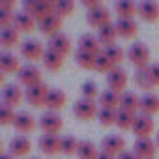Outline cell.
<instances>
[{"instance_id": "11", "label": "cell", "mask_w": 159, "mask_h": 159, "mask_svg": "<svg viewBox=\"0 0 159 159\" xmlns=\"http://www.w3.org/2000/svg\"><path fill=\"white\" fill-rule=\"evenodd\" d=\"M137 13L148 21V23H153L159 19V4L153 2V0H144V2H139L137 4Z\"/></svg>"}, {"instance_id": "8", "label": "cell", "mask_w": 159, "mask_h": 159, "mask_svg": "<svg viewBox=\"0 0 159 159\" xmlns=\"http://www.w3.org/2000/svg\"><path fill=\"white\" fill-rule=\"evenodd\" d=\"M62 125H64V122H62V118L56 114V112H45L41 118H39V127L43 129V133H47V135H56L60 129H62Z\"/></svg>"}, {"instance_id": "27", "label": "cell", "mask_w": 159, "mask_h": 159, "mask_svg": "<svg viewBox=\"0 0 159 159\" xmlns=\"http://www.w3.org/2000/svg\"><path fill=\"white\" fill-rule=\"evenodd\" d=\"M0 43H2V47L6 49H11L19 43V30L11 25L8 28H2L0 30Z\"/></svg>"}, {"instance_id": "28", "label": "cell", "mask_w": 159, "mask_h": 159, "mask_svg": "<svg viewBox=\"0 0 159 159\" xmlns=\"http://www.w3.org/2000/svg\"><path fill=\"white\" fill-rule=\"evenodd\" d=\"M99 153L101 152L98 150V146L92 140H81L79 142V152H77L79 159H98Z\"/></svg>"}, {"instance_id": "48", "label": "cell", "mask_w": 159, "mask_h": 159, "mask_svg": "<svg viewBox=\"0 0 159 159\" xmlns=\"http://www.w3.org/2000/svg\"><path fill=\"white\" fill-rule=\"evenodd\" d=\"M0 159H17V157H15V155H11V153H8V152H6V153H2V157H0Z\"/></svg>"}, {"instance_id": "32", "label": "cell", "mask_w": 159, "mask_h": 159, "mask_svg": "<svg viewBox=\"0 0 159 159\" xmlns=\"http://www.w3.org/2000/svg\"><path fill=\"white\" fill-rule=\"evenodd\" d=\"M139 107H140V98L135 96L133 92H124V94L120 96V109H124V111L135 114V111H137Z\"/></svg>"}, {"instance_id": "14", "label": "cell", "mask_w": 159, "mask_h": 159, "mask_svg": "<svg viewBox=\"0 0 159 159\" xmlns=\"http://www.w3.org/2000/svg\"><path fill=\"white\" fill-rule=\"evenodd\" d=\"M43 45L38 41V39H26L23 41L21 45V54L26 58V60H38V58H43Z\"/></svg>"}, {"instance_id": "43", "label": "cell", "mask_w": 159, "mask_h": 159, "mask_svg": "<svg viewBox=\"0 0 159 159\" xmlns=\"http://www.w3.org/2000/svg\"><path fill=\"white\" fill-rule=\"evenodd\" d=\"M148 73H150V77H152L153 86H159V62L150 64V66H148Z\"/></svg>"}, {"instance_id": "6", "label": "cell", "mask_w": 159, "mask_h": 159, "mask_svg": "<svg viewBox=\"0 0 159 159\" xmlns=\"http://www.w3.org/2000/svg\"><path fill=\"white\" fill-rule=\"evenodd\" d=\"M17 75H19V83L25 84L26 88H28V86L41 84V71H39L34 64H26V66H23L21 71H19Z\"/></svg>"}, {"instance_id": "17", "label": "cell", "mask_w": 159, "mask_h": 159, "mask_svg": "<svg viewBox=\"0 0 159 159\" xmlns=\"http://www.w3.org/2000/svg\"><path fill=\"white\" fill-rule=\"evenodd\" d=\"M86 21H88V25H90V26L101 28L103 25L111 23V11H109L107 8L99 6V8H96V10L88 11V15H86Z\"/></svg>"}, {"instance_id": "10", "label": "cell", "mask_w": 159, "mask_h": 159, "mask_svg": "<svg viewBox=\"0 0 159 159\" xmlns=\"http://www.w3.org/2000/svg\"><path fill=\"white\" fill-rule=\"evenodd\" d=\"M153 131V120L152 116L148 114H139L135 124H133V133L139 137V139H148Z\"/></svg>"}, {"instance_id": "33", "label": "cell", "mask_w": 159, "mask_h": 159, "mask_svg": "<svg viewBox=\"0 0 159 159\" xmlns=\"http://www.w3.org/2000/svg\"><path fill=\"white\" fill-rule=\"evenodd\" d=\"M96 58H98V54H92V52H86V51H79L77 49V52H75L77 64L81 67H84V69H96Z\"/></svg>"}, {"instance_id": "21", "label": "cell", "mask_w": 159, "mask_h": 159, "mask_svg": "<svg viewBox=\"0 0 159 159\" xmlns=\"http://www.w3.org/2000/svg\"><path fill=\"white\" fill-rule=\"evenodd\" d=\"M39 150L43 152V153H47V155H52V153H56V152H60V139L56 137V135H47V133H43L41 137H39Z\"/></svg>"}, {"instance_id": "7", "label": "cell", "mask_w": 159, "mask_h": 159, "mask_svg": "<svg viewBox=\"0 0 159 159\" xmlns=\"http://www.w3.org/2000/svg\"><path fill=\"white\" fill-rule=\"evenodd\" d=\"M49 90H51V88H47L43 83H41V84H36V86H28V88L25 90V99H26L30 105H34V107H41V105L45 103V98H47Z\"/></svg>"}, {"instance_id": "3", "label": "cell", "mask_w": 159, "mask_h": 159, "mask_svg": "<svg viewBox=\"0 0 159 159\" xmlns=\"http://www.w3.org/2000/svg\"><path fill=\"white\" fill-rule=\"evenodd\" d=\"M73 114L77 116V118H81V120H90V118H94V116H98L99 114V109H98V103L94 101V99H79V101H75V105H73Z\"/></svg>"}, {"instance_id": "44", "label": "cell", "mask_w": 159, "mask_h": 159, "mask_svg": "<svg viewBox=\"0 0 159 159\" xmlns=\"http://www.w3.org/2000/svg\"><path fill=\"white\" fill-rule=\"evenodd\" d=\"M83 6H84L88 11H92V10H96V8H99L101 2H99V0H83Z\"/></svg>"}, {"instance_id": "38", "label": "cell", "mask_w": 159, "mask_h": 159, "mask_svg": "<svg viewBox=\"0 0 159 159\" xmlns=\"http://www.w3.org/2000/svg\"><path fill=\"white\" fill-rule=\"evenodd\" d=\"M118 66H114L112 64V60H109L103 52L101 54H98V58H96V71H99V73H105V75H109L112 69H116Z\"/></svg>"}, {"instance_id": "12", "label": "cell", "mask_w": 159, "mask_h": 159, "mask_svg": "<svg viewBox=\"0 0 159 159\" xmlns=\"http://www.w3.org/2000/svg\"><path fill=\"white\" fill-rule=\"evenodd\" d=\"M135 153L140 157V159H153L155 152H157V144L155 140H152L150 137L148 139H137L135 142Z\"/></svg>"}, {"instance_id": "9", "label": "cell", "mask_w": 159, "mask_h": 159, "mask_svg": "<svg viewBox=\"0 0 159 159\" xmlns=\"http://www.w3.org/2000/svg\"><path fill=\"white\" fill-rule=\"evenodd\" d=\"M66 101H67V96H66L64 90H60V88H51L49 94H47V98H45V103H43V105H45L51 112H56V111H60V109L66 105Z\"/></svg>"}, {"instance_id": "16", "label": "cell", "mask_w": 159, "mask_h": 159, "mask_svg": "<svg viewBox=\"0 0 159 159\" xmlns=\"http://www.w3.org/2000/svg\"><path fill=\"white\" fill-rule=\"evenodd\" d=\"M79 51H86L92 54H101V41L94 34H83L79 38Z\"/></svg>"}, {"instance_id": "39", "label": "cell", "mask_w": 159, "mask_h": 159, "mask_svg": "<svg viewBox=\"0 0 159 159\" xmlns=\"http://www.w3.org/2000/svg\"><path fill=\"white\" fill-rule=\"evenodd\" d=\"M116 114H118V111H112V109H99V114H98L99 124H101L103 127H109V125L116 124Z\"/></svg>"}, {"instance_id": "45", "label": "cell", "mask_w": 159, "mask_h": 159, "mask_svg": "<svg viewBox=\"0 0 159 159\" xmlns=\"http://www.w3.org/2000/svg\"><path fill=\"white\" fill-rule=\"evenodd\" d=\"M0 11H13V2H10V0H0Z\"/></svg>"}, {"instance_id": "19", "label": "cell", "mask_w": 159, "mask_h": 159, "mask_svg": "<svg viewBox=\"0 0 159 159\" xmlns=\"http://www.w3.org/2000/svg\"><path fill=\"white\" fill-rule=\"evenodd\" d=\"M139 111H140L142 114H148V116L155 114V112L159 111V96L153 94V92H146V94L140 98V107H139Z\"/></svg>"}, {"instance_id": "5", "label": "cell", "mask_w": 159, "mask_h": 159, "mask_svg": "<svg viewBox=\"0 0 159 159\" xmlns=\"http://www.w3.org/2000/svg\"><path fill=\"white\" fill-rule=\"evenodd\" d=\"M101 152L105 153H111L114 157L122 155L125 152V139L120 137V135H109L101 140Z\"/></svg>"}, {"instance_id": "18", "label": "cell", "mask_w": 159, "mask_h": 159, "mask_svg": "<svg viewBox=\"0 0 159 159\" xmlns=\"http://www.w3.org/2000/svg\"><path fill=\"white\" fill-rule=\"evenodd\" d=\"M32 144L30 140L25 137V135H15L11 140H10V153L15 155V157H21V155H26L30 152Z\"/></svg>"}, {"instance_id": "24", "label": "cell", "mask_w": 159, "mask_h": 159, "mask_svg": "<svg viewBox=\"0 0 159 159\" xmlns=\"http://www.w3.org/2000/svg\"><path fill=\"white\" fill-rule=\"evenodd\" d=\"M13 125H15V129L21 131V133H30V131L36 127V122H34V116H32L30 112L21 111V112H17V116H15V120H13Z\"/></svg>"}, {"instance_id": "26", "label": "cell", "mask_w": 159, "mask_h": 159, "mask_svg": "<svg viewBox=\"0 0 159 159\" xmlns=\"http://www.w3.org/2000/svg\"><path fill=\"white\" fill-rule=\"evenodd\" d=\"M114 11L118 13V19H133L137 13V4L131 0H118L114 4Z\"/></svg>"}, {"instance_id": "36", "label": "cell", "mask_w": 159, "mask_h": 159, "mask_svg": "<svg viewBox=\"0 0 159 159\" xmlns=\"http://www.w3.org/2000/svg\"><path fill=\"white\" fill-rule=\"evenodd\" d=\"M79 142L81 140H77L75 137H62L60 139V152L62 153H66V155H73V153H77L79 152Z\"/></svg>"}, {"instance_id": "15", "label": "cell", "mask_w": 159, "mask_h": 159, "mask_svg": "<svg viewBox=\"0 0 159 159\" xmlns=\"http://www.w3.org/2000/svg\"><path fill=\"white\" fill-rule=\"evenodd\" d=\"M23 96H25V94H23L21 86L15 84V83L4 84V88H2V101H4V105H10V107L19 105V101L23 99Z\"/></svg>"}, {"instance_id": "49", "label": "cell", "mask_w": 159, "mask_h": 159, "mask_svg": "<svg viewBox=\"0 0 159 159\" xmlns=\"http://www.w3.org/2000/svg\"><path fill=\"white\" fill-rule=\"evenodd\" d=\"M155 144H157V148H159V133H157V139H155Z\"/></svg>"}, {"instance_id": "37", "label": "cell", "mask_w": 159, "mask_h": 159, "mask_svg": "<svg viewBox=\"0 0 159 159\" xmlns=\"http://www.w3.org/2000/svg\"><path fill=\"white\" fill-rule=\"evenodd\" d=\"M135 83H137V86H140L142 90H152V88H153V83H152V77H150V73H148V67L137 69Z\"/></svg>"}, {"instance_id": "29", "label": "cell", "mask_w": 159, "mask_h": 159, "mask_svg": "<svg viewBox=\"0 0 159 159\" xmlns=\"http://www.w3.org/2000/svg\"><path fill=\"white\" fill-rule=\"evenodd\" d=\"M43 64H45V67L47 69H51V71H58L62 66H64V56L60 54V52H54V51H51V49H47L45 52H43Z\"/></svg>"}, {"instance_id": "30", "label": "cell", "mask_w": 159, "mask_h": 159, "mask_svg": "<svg viewBox=\"0 0 159 159\" xmlns=\"http://www.w3.org/2000/svg\"><path fill=\"white\" fill-rule=\"evenodd\" d=\"M0 69L2 73H19L21 71V66H19V60L17 56L10 54V52H2L0 54Z\"/></svg>"}, {"instance_id": "34", "label": "cell", "mask_w": 159, "mask_h": 159, "mask_svg": "<svg viewBox=\"0 0 159 159\" xmlns=\"http://www.w3.org/2000/svg\"><path fill=\"white\" fill-rule=\"evenodd\" d=\"M137 120V114L133 112H127L124 109H118V114H116V125L120 129H133V124Z\"/></svg>"}, {"instance_id": "2", "label": "cell", "mask_w": 159, "mask_h": 159, "mask_svg": "<svg viewBox=\"0 0 159 159\" xmlns=\"http://www.w3.org/2000/svg\"><path fill=\"white\" fill-rule=\"evenodd\" d=\"M127 58L131 60V64L137 67V69H144L148 67V60H150V51L144 43H133L129 49H127Z\"/></svg>"}, {"instance_id": "13", "label": "cell", "mask_w": 159, "mask_h": 159, "mask_svg": "<svg viewBox=\"0 0 159 159\" xmlns=\"http://www.w3.org/2000/svg\"><path fill=\"white\" fill-rule=\"evenodd\" d=\"M38 26H39V30H41L45 36H51V38H52V36L60 34V28H62V17H58L56 13H54V15H49V17L38 21Z\"/></svg>"}, {"instance_id": "22", "label": "cell", "mask_w": 159, "mask_h": 159, "mask_svg": "<svg viewBox=\"0 0 159 159\" xmlns=\"http://www.w3.org/2000/svg\"><path fill=\"white\" fill-rule=\"evenodd\" d=\"M13 26L19 32H30L36 26V19L32 15H28L26 11H15V15H13Z\"/></svg>"}, {"instance_id": "1", "label": "cell", "mask_w": 159, "mask_h": 159, "mask_svg": "<svg viewBox=\"0 0 159 159\" xmlns=\"http://www.w3.org/2000/svg\"><path fill=\"white\" fill-rule=\"evenodd\" d=\"M23 11H26L28 15H32L38 21L56 13L54 11V2H51V0H25Z\"/></svg>"}, {"instance_id": "42", "label": "cell", "mask_w": 159, "mask_h": 159, "mask_svg": "<svg viewBox=\"0 0 159 159\" xmlns=\"http://www.w3.org/2000/svg\"><path fill=\"white\" fill-rule=\"evenodd\" d=\"M15 111H13V107H10V105H0V124L2 125H8V124H13V120H15Z\"/></svg>"}, {"instance_id": "35", "label": "cell", "mask_w": 159, "mask_h": 159, "mask_svg": "<svg viewBox=\"0 0 159 159\" xmlns=\"http://www.w3.org/2000/svg\"><path fill=\"white\" fill-rule=\"evenodd\" d=\"M103 54H105L109 60H112V64H114V66H118V67H120V64L124 62V56H125V52H124V49H122L120 45L105 47V49H103Z\"/></svg>"}, {"instance_id": "25", "label": "cell", "mask_w": 159, "mask_h": 159, "mask_svg": "<svg viewBox=\"0 0 159 159\" xmlns=\"http://www.w3.org/2000/svg\"><path fill=\"white\" fill-rule=\"evenodd\" d=\"M114 25H116L118 36L122 38H133L139 32V25L135 23V19H118Z\"/></svg>"}, {"instance_id": "31", "label": "cell", "mask_w": 159, "mask_h": 159, "mask_svg": "<svg viewBox=\"0 0 159 159\" xmlns=\"http://www.w3.org/2000/svg\"><path fill=\"white\" fill-rule=\"evenodd\" d=\"M99 105H101V109L118 111V109H120V94H116V92H112V90L101 92V96H99Z\"/></svg>"}, {"instance_id": "41", "label": "cell", "mask_w": 159, "mask_h": 159, "mask_svg": "<svg viewBox=\"0 0 159 159\" xmlns=\"http://www.w3.org/2000/svg\"><path fill=\"white\" fill-rule=\"evenodd\" d=\"M73 8H75V4L71 2V0H56V2H54V11H56L58 17L69 15L73 11Z\"/></svg>"}, {"instance_id": "46", "label": "cell", "mask_w": 159, "mask_h": 159, "mask_svg": "<svg viewBox=\"0 0 159 159\" xmlns=\"http://www.w3.org/2000/svg\"><path fill=\"white\" fill-rule=\"evenodd\" d=\"M116 159H140V157H139L135 152H127V150H125V152H124L122 155H118Z\"/></svg>"}, {"instance_id": "23", "label": "cell", "mask_w": 159, "mask_h": 159, "mask_svg": "<svg viewBox=\"0 0 159 159\" xmlns=\"http://www.w3.org/2000/svg\"><path fill=\"white\" fill-rule=\"evenodd\" d=\"M116 36H118V30H116V25L114 23H107L101 28H98V38H99L101 45H105V47L114 45Z\"/></svg>"}, {"instance_id": "4", "label": "cell", "mask_w": 159, "mask_h": 159, "mask_svg": "<svg viewBox=\"0 0 159 159\" xmlns=\"http://www.w3.org/2000/svg\"><path fill=\"white\" fill-rule=\"evenodd\" d=\"M127 81H129L127 71L122 69V67H116V69H112V71L107 75V84H109V88H111L112 92H116V94H122V92L125 90Z\"/></svg>"}, {"instance_id": "47", "label": "cell", "mask_w": 159, "mask_h": 159, "mask_svg": "<svg viewBox=\"0 0 159 159\" xmlns=\"http://www.w3.org/2000/svg\"><path fill=\"white\" fill-rule=\"evenodd\" d=\"M98 159H116V157H114V155H111V153H105V152H101Z\"/></svg>"}, {"instance_id": "40", "label": "cell", "mask_w": 159, "mask_h": 159, "mask_svg": "<svg viewBox=\"0 0 159 159\" xmlns=\"http://www.w3.org/2000/svg\"><path fill=\"white\" fill-rule=\"evenodd\" d=\"M81 92H83V98H84V99H96V98L101 96V94H99V88H98V84H96L94 81H86V83L81 86Z\"/></svg>"}, {"instance_id": "50", "label": "cell", "mask_w": 159, "mask_h": 159, "mask_svg": "<svg viewBox=\"0 0 159 159\" xmlns=\"http://www.w3.org/2000/svg\"><path fill=\"white\" fill-rule=\"evenodd\" d=\"M32 159H38V157H32Z\"/></svg>"}, {"instance_id": "20", "label": "cell", "mask_w": 159, "mask_h": 159, "mask_svg": "<svg viewBox=\"0 0 159 159\" xmlns=\"http://www.w3.org/2000/svg\"><path fill=\"white\" fill-rule=\"evenodd\" d=\"M49 49L54 51V52H60L62 56H66L71 51V41L64 32H60V34H56V36H52L49 39Z\"/></svg>"}]
</instances>
